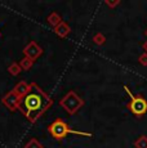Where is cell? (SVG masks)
<instances>
[{
	"instance_id": "obj_16",
	"label": "cell",
	"mask_w": 147,
	"mask_h": 148,
	"mask_svg": "<svg viewBox=\"0 0 147 148\" xmlns=\"http://www.w3.org/2000/svg\"><path fill=\"white\" fill-rule=\"evenodd\" d=\"M107 5H110V7H115V5L119 4V1H115V3H110V1H106Z\"/></svg>"
},
{
	"instance_id": "obj_17",
	"label": "cell",
	"mask_w": 147,
	"mask_h": 148,
	"mask_svg": "<svg viewBox=\"0 0 147 148\" xmlns=\"http://www.w3.org/2000/svg\"><path fill=\"white\" fill-rule=\"evenodd\" d=\"M142 47H143V49H145V50H146V53H147V41H146V42H143Z\"/></svg>"
},
{
	"instance_id": "obj_10",
	"label": "cell",
	"mask_w": 147,
	"mask_h": 148,
	"mask_svg": "<svg viewBox=\"0 0 147 148\" xmlns=\"http://www.w3.org/2000/svg\"><path fill=\"white\" fill-rule=\"evenodd\" d=\"M21 66H19V63H17V62H13L12 64H9V67H8V72L10 73L12 76H17L21 73Z\"/></svg>"
},
{
	"instance_id": "obj_13",
	"label": "cell",
	"mask_w": 147,
	"mask_h": 148,
	"mask_svg": "<svg viewBox=\"0 0 147 148\" xmlns=\"http://www.w3.org/2000/svg\"><path fill=\"white\" fill-rule=\"evenodd\" d=\"M135 148H147V136L146 135H142L135 140L134 143Z\"/></svg>"
},
{
	"instance_id": "obj_9",
	"label": "cell",
	"mask_w": 147,
	"mask_h": 148,
	"mask_svg": "<svg viewBox=\"0 0 147 148\" xmlns=\"http://www.w3.org/2000/svg\"><path fill=\"white\" fill-rule=\"evenodd\" d=\"M47 21H48V23H49L50 26H52L53 28H54V27H57L58 25L62 22V18H61V16H59L58 13L53 12V13H50L49 16H48Z\"/></svg>"
},
{
	"instance_id": "obj_3",
	"label": "cell",
	"mask_w": 147,
	"mask_h": 148,
	"mask_svg": "<svg viewBox=\"0 0 147 148\" xmlns=\"http://www.w3.org/2000/svg\"><path fill=\"white\" fill-rule=\"evenodd\" d=\"M124 90L126 92V94L131 97V102H129L128 107H129V110L132 111L133 115L138 116V117L145 116L147 112V101L146 99L143 98L142 95H134L126 85H124Z\"/></svg>"
},
{
	"instance_id": "obj_2",
	"label": "cell",
	"mask_w": 147,
	"mask_h": 148,
	"mask_svg": "<svg viewBox=\"0 0 147 148\" xmlns=\"http://www.w3.org/2000/svg\"><path fill=\"white\" fill-rule=\"evenodd\" d=\"M48 133L56 139V140H62L69 134L74 135H80V136H88L90 138L93 134L92 133H85V132H79V130L71 129L67 122H65L61 117H57L52 124L48 126Z\"/></svg>"
},
{
	"instance_id": "obj_8",
	"label": "cell",
	"mask_w": 147,
	"mask_h": 148,
	"mask_svg": "<svg viewBox=\"0 0 147 148\" xmlns=\"http://www.w3.org/2000/svg\"><path fill=\"white\" fill-rule=\"evenodd\" d=\"M53 31H54V34L57 36H59V38H66L67 35L70 34V31H71V28H70V26L66 23V22L62 21L61 23L58 25L57 27L53 28Z\"/></svg>"
},
{
	"instance_id": "obj_15",
	"label": "cell",
	"mask_w": 147,
	"mask_h": 148,
	"mask_svg": "<svg viewBox=\"0 0 147 148\" xmlns=\"http://www.w3.org/2000/svg\"><path fill=\"white\" fill-rule=\"evenodd\" d=\"M139 62L143 64V66H147V53H143L142 56L139 57Z\"/></svg>"
},
{
	"instance_id": "obj_19",
	"label": "cell",
	"mask_w": 147,
	"mask_h": 148,
	"mask_svg": "<svg viewBox=\"0 0 147 148\" xmlns=\"http://www.w3.org/2000/svg\"><path fill=\"white\" fill-rule=\"evenodd\" d=\"M0 36H1V32H0Z\"/></svg>"
},
{
	"instance_id": "obj_4",
	"label": "cell",
	"mask_w": 147,
	"mask_h": 148,
	"mask_svg": "<svg viewBox=\"0 0 147 148\" xmlns=\"http://www.w3.org/2000/svg\"><path fill=\"white\" fill-rule=\"evenodd\" d=\"M59 106L62 108H65V110L67 111V113L74 115V113H76L84 106V101L76 94L74 90H71V92H69L59 101Z\"/></svg>"
},
{
	"instance_id": "obj_12",
	"label": "cell",
	"mask_w": 147,
	"mask_h": 148,
	"mask_svg": "<svg viewBox=\"0 0 147 148\" xmlns=\"http://www.w3.org/2000/svg\"><path fill=\"white\" fill-rule=\"evenodd\" d=\"M32 64H34V61H31L30 58H27V57H25L23 59H22L21 62H19V66H21L22 70H30L31 67H32Z\"/></svg>"
},
{
	"instance_id": "obj_1",
	"label": "cell",
	"mask_w": 147,
	"mask_h": 148,
	"mask_svg": "<svg viewBox=\"0 0 147 148\" xmlns=\"http://www.w3.org/2000/svg\"><path fill=\"white\" fill-rule=\"evenodd\" d=\"M52 104L53 99L40 86L31 84V90L19 99L18 110L29 121L35 122Z\"/></svg>"
},
{
	"instance_id": "obj_11",
	"label": "cell",
	"mask_w": 147,
	"mask_h": 148,
	"mask_svg": "<svg viewBox=\"0 0 147 148\" xmlns=\"http://www.w3.org/2000/svg\"><path fill=\"white\" fill-rule=\"evenodd\" d=\"M25 148H44V146L36 138H32L25 144Z\"/></svg>"
},
{
	"instance_id": "obj_7",
	"label": "cell",
	"mask_w": 147,
	"mask_h": 148,
	"mask_svg": "<svg viewBox=\"0 0 147 148\" xmlns=\"http://www.w3.org/2000/svg\"><path fill=\"white\" fill-rule=\"evenodd\" d=\"M30 90H31V84H29V82L25 81V80L17 82V85L13 88V92H14L19 98H22L23 95H26Z\"/></svg>"
},
{
	"instance_id": "obj_6",
	"label": "cell",
	"mask_w": 147,
	"mask_h": 148,
	"mask_svg": "<svg viewBox=\"0 0 147 148\" xmlns=\"http://www.w3.org/2000/svg\"><path fill=\"white\" fill-rule=\"evenodd\" d=\"M41 53H43V49H41V47H39V45L36 44V41H30L29 44L23 48L25 57L30 58L31 61H35L36 58H39V57L41 56Z\"/></svg>"
},
{
	"instance_id": "obj_14",
	"label": "cell",
	"mask_w": 147,
	"mask_h": 148,
	"mask_svg": "<svg viewBox=\"0 0 147 148\" xmlns=\"http://www.w3.org/2000/svg\"><path fill=\"white\" fill-rule=\"evenodd\" d=\"M93 41H94L97 45H102L103 42L106 41V39H104V36L102 35V34L98 32V34H95V35L93 36Z\"/></svg>"
},
{
	"instance_id": "obj_5",
	"label": "cell",
	"mask_w": 147,
	"mask_h": 148,
	"mask_svg": "<svg viewBox=\"0 0 147 148\" xmlns=\"http://www.w3.org/2000/svg\"><path fill=\"white\" fill-rule=\"evenodd\" d=\"M19 97L16 94L13 90H10L9 93H7L4 97L1 98V103L4 104L5 107L8 108L9 111H16V110H18V103H19Z\"/></svg>"
},
{
	"instance_id": "obj_18",
	"label": "cell",
	"mask_w": 147,
	"mask_h": 148,
	"mask_svg": "<svg viewBox=\"0 0 147 148\" xmlns=\"http://www.w3.org/2000/svg\"><path fill=\"white\" fill-rule=\"evenodd\" d=\"M145 34H146V36H147V31H146V32H145Z\"/></svg>"
}]
</instances>
